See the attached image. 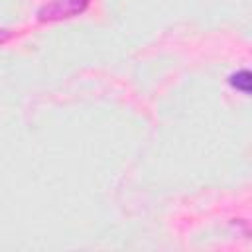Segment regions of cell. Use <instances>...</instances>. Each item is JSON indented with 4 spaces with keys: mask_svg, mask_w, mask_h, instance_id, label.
<instances>
[{
    "mask_svg": "<svg viewBox=\"0 0 252 252\" xmlns=\"http://www.w3.org/2000/svg\"><path fill=\"white\" fill-rule=\"evenodd\" d=\"M10 37H12V32H10V30H0V43L8 41Z\"/></svg>",
    "mask_w": 252,
    "mask_h": 252,
    "instance_id": "3",
    "label": "cell"
},
{
    "mask_svg": "<svg viewBox=\"0 0 252 252\" xmlns=\"http://www.w3.org/2000/svg\"><path fill=\"white\" fill-rule=\"evenodd\" d=\"M91 0H51L37 10L39 22H61L75 18L87 10Z\"/></svg>",
    "mask_w": 252,
    "mask_h": 252,
    "instance_id": "1",
    "label": "cell"
},
{
    "mask_svg": "<svg viewBox=\"0 0 252 252\" xmlns=\"http://www.w3.org/2000/svg\"><path fill=\"white\" fill-rule=\"evenodd\" d=\"M230 85H232L236 91L248 94V93H250V71H248V69H240L238 73L230 75Z\"/></svg>",
    "mask_w": 252,
    "mask_h": 252,
    "instance_id": "2",
    "label": "cell"
}]
</instances>
